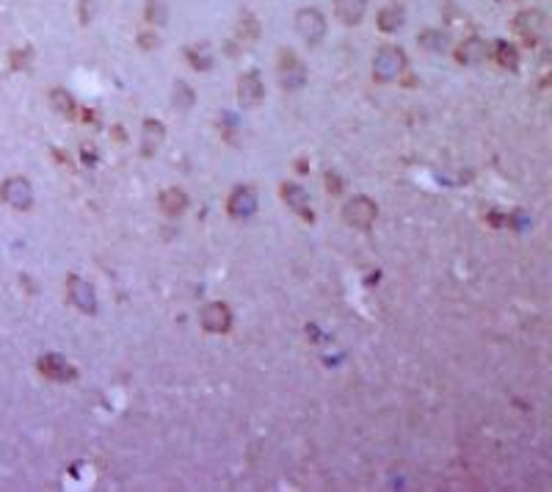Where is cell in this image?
Segmentation results:
<instances>
[{
	"instance_id": "obj_14",
	"label": "cell",
	"mask_w": 552,
	"mask_h": 492,
	"mask_svg": "<svg viewBox=\"0 0 552 492\" xmlns=\"http://www.w3.org/2000/svg\"><path fill=\"white\" fill-rule=\"evenodd\" d=\"M282 197H285L287 207H293L296 213H302L304 219H309V222H312V210H309V194L304 191L302 185H296V182H285V185H282Z\"/></svg>"
},
{
	"instance_id": "obj_17",
	"label": "cell",
	"mask_w": 552,
	"mask_h": 492,
	"mask_svg": "<svg viewBox=\"0 0 552 492\" xmlns=\"http://www.w3.org/2000/svg\"><path fill=\"white\" fill-rule=\"evenodd\" d=\"M50 105L55 114H61V116H67V119H75L77 116V105H75V100H72V94H67V89H53Z\"/></svg>"
},
{
	"instance_id": "obj_10",
	"label": "cell",
	"mask_w": 552,
	"mask_h": 492,
	"mask_svg": "<svg viewBox=\"0 0 552 492\" xmlns=\"http://www.w3.org/2000/svg\"><path fill=\"white\" fill-rule=\"evenodd\" d=\"M70 299H72V305H75L77 310L83 312H94L97 310V299H94V290L92 285L86 283V280H80V277H70Z\"/></svg>"
},
{
	"instance_id": "obj_4",
	"label": "cell",
	"mask_w": 552,
	"mask_h": 492,
	"mask_svg": "<svg viewBox=\"0 0 552 492\" xmlns=\"http://www.w3.org/2000/svg\"><path fill=\"white\" fill-rule=\"evenodd\" d=\"M376 205L368 199V197H353V199H348L346 202V207H343V219L351 224V227H356V230H368L373 222H376Z\"/></svg>"
},
{
	"instance_id": "obj_3",
	"label": "cell",
	"mask_w": 552,
	"mask_h": 492,
	"mask_svg": "<svg viewBox=\"0 0 552 492\" xmlns=\"http://www.w3.org/2000/svg\"><path fill=\"white\" fill-rule=\"evenodd\" d=\"M296 31L307 45H318L326 36V20L318 9H302L296 14Z\"/></svg>"
},
{
	"instance_id": "obj_7",
	"label": "cell",
	"mask_w": 552,
	"mask_h": 492,
	"mask_svg": "<svg viewBox=\"0 0 552 492\" xmlns=\"http://www.w3.org/2000/svg\"><path fill=\"white\" fill-rule=\"evenodd\" d=\"M0 191H3V199H6L11 207H17V210H28V207L33 205V188H31V182L23 180V177L6 180Z\"/></svg>"
},
{
	"instance_id": "obj_26",
	"label": "cell",
	"mask_w": 552,
	"mask_h": 492,
	"mask_svg": "<svg viewBox=\"0 0 552 492\" xmlns=\"http://www.w3.org/2000/svg\"><path fill=\"white\" fill-rule=\"evenodd\" d=\"M138 42H141V48H144V50L158 48V36H152V33H141V36H138Z\"/></svg>"
},
{
	"instance_id": "obj_24",
	"label": "cell",
	"mask_w": 552,
	"mask_h": 492,
	"mask_svg": "<svg viewBox=\"0 0 552 492\" xmlns=\"http://www.w3.org/2000/svg\"><path fill=\"white\" fill-rule=\"evenodd\" d=\"M166 17H169V11H166L163 0H150V3H147V23H152V26H163Z\"/></svg>"
},
{
	"instance_id": "obj_13",
	"label": "cell",
	"mask_w": 552,
	"mask_h": 492,
	"mask_svg": "<svg viewBox=\"0 0 552 492\" xmlns=\"http://www.w3.org/2000/svg\"><path fill=\"white\" fill-rule=\"evenodd\" d=\"M365 11H368L365 0H334V14L346 26H359L365 20Z\"/></svg>"
},
{
	"instance_id": "obj_27",
	"label": "cell",
	"mask_w": 552,
	"mask_h": 492,
	"mask_svg": "<svg viewBox=\"0 0 552 492\" xmlns=\"http://www.w3.org/2000/svg\"><path fill=\"white\" fill-rule=\"evenodd\" d=\"M326 188L329 191H334V194H340V191H343V182H340L337 175H326Z\"/></svg>"
},
{
	"instance_id": "obj_11",
	"label": "cell",
	"mask_w": 552,
	"mask_h": 492,
	"mask_svg": "<svg viewBox=\"0 0 552 492\" xmlns=\"http://www.w3.org/2000/svg\"><path fill=\"white\" fill-rule=\"evenodd\" d=\"M226 210H229L232 219H249V216H254V213H257V197H254V191H249V188H238V191L229 197Z\"/></svg>"
},
{
	"instance_id": "obj_19",
	"label": "cell",
	"mask_w": 552,
	"mask_h": 492,
	"mask_svg": "<svg viewBox=\"0 0 552 492\" xmlns=\"http://www.w3.org/2000/svg\"><path fill=\"white\" fill-rule=\"evenodd\" d=\"M417 45L428 53H442L445 50V45H448V36H445L442 31L428 28V31H423V33H417Z\"/></svg>"
},
{
	"instance_id": "obj_18",
	"label": "cell",
	"mask_w": 552,
	"mask_h": 492,
	"mask_svg": "<svg viewBox=\"0 0 552 492\" xmlns=\"http://www.w3.org/2000/svg\"><path fill=\"white\" fill-rule=\"evenodd\" d=\"M403 20H406V14H403L401 6H387V9L378 11V28L384 33H395L403 26Z\"/></svg>"
},
{
	"instance_id": "obj_2",
	"label": "cell",
	"mask_w": 552,
	"mask_h": 492,
	"mask_svg": "<svg viewBox=\"0 0 552 492\" xmlns=\"http://www.w3.org/2000/svg\"><path fill=\"white\" fill-rule=\"evenodd\" d=\"M279 83L287 92H296V89H302L304 83H307V70H304L302 58L296 53L290 50L279 53Z\"/></svg>"
},
{
	"instance_id": "obj_25",
	"label": "cell",
	"mask_w": 552,
	"mask_h": 492,
	"mask_svg": "<svg viewBox=\"0 0 552 492\" xmlns=\"http://www.w3.org/2000/svg\"><path fill=\"white\" fill-rule=\"evenodd\" d=\"M92 14H94V3L92 0H80V26H89Z\"/></svg>"
},
{
	"instance_id": "obj_6",
	"label": "cell",
	"mask_w": 552,
	"mask_h": 492,
	"mask_svg": "<svg viewBox=\"0 0 552 492\" xmlns=\"http://www.w3.org/2000/svg\"><path fill=\"white\" fill-rule=\"evenodd\" d=\"M202 327L210 335H224V332H229V327H232V310L226 305H221V302L207 305L202 310Z\"/></svg>"
},
{
	"instance_id": "obj_8",
	"label": "cell",
	"mask_w": 552,
	"mask_h": 492,
	"mask_svg": "<svg viewBox=\"0 0 552 492\" xmlns=\"http://www.w3.org/2000/svg\"><path fill=\"white\" fill-rule=\"evenodd\" d=\"M263 97H265V86H263L260 75H254V72L241 75V80H238V103L243 108H257L263 103Z\"/></svg>"
},
{
	"instance_id": "obj_16",
	"label": "cell",
	"mask_w": 552,
	"mask_h": 492,
	"mask_svg": "<svg viewBox=\"0 0 552 492\" xmlns=\"http://www.w3.org/2000/svg\"><path fill=\"white\" fill-rule=\"evenodd\" d=\"M158 205H160V210H163L166 216H180V213L188 207V197H185V191H180V188H166V191H160Z\"/></svg>"
},
{
	"instance_id": "obj_20",
	"label": "cell",
	"mask_w": 552,
	"mask_h": 492,
	"mask_svg": "<svg viewBox=\"0 0 552 492\" xmlns=\"http://www.w3.org/2000/svg\"><path fill=\"white\" fill-rule=\"evenodd\" d=\"M492 55H495V61L500 67H505V70H517L519 67V53H517L514 45H508V42H497Z\"/></svg>"
},
{
	"instance_id": "obj_21",
	"label": "cell",
	"mask_w": 552,
	"mask_h": 492,
	"mask_svg": "<svg viewBox=\"0 0 552 492\" xmlns=\"http://www.w3.org/2000/svg\"><path fill=\"white\" fill-rule=\"evenodd\" d=\"M194 89L185 83V80H177L175 83V94H172V103L177 105V111H188L194 105Z\"/></svg>"
},
{
	"instance_id": "obj_15",
	"label": "cell",
	"mask_w": 552,
	"mask_h": 492,
	"mask_svg": "<svg viewBox=\"0 0 552 492\" xmlns=\"http://www.w3.org/2000/svg\"><path fill=\"white\" fill-rule=\"evenodd\" d=\"M39 371L53 379V382H67V379H72V368L67 365V360H61L58 354H45L42 360H39Z\"/></svg>"
},
{
	"instance_id": "obj_23",
	"label": "cell",
	"mask_w": 552,
	"mask_h": 492,
	"mask_svg": "<svg viewBox=\"0 0 552 492\" xmlns=\"http://www.w3.org/2000/svg\"><path fill=\"white\" fill-rule=\"evenodd\" d=\"M185 55H188V61L194 64V70H202V72H204V70H210V67H213V55H210V50H207L204 45H194V48H188Z\"/></svg>"
},
{
	"instance_id": "obj_1",
	"label": "cell",
	"mask_w": 552,
	"mask_h": 492,
	"mask_svg": "<svg viewBox=\"0 0 552 492\" xmlns=\"http://www.w3.org/2000/svg\"><path fill=\"white\" fill-rule=\"evenodd\" d=\"M406 70V53L401 48H381L373 58V78L381 83L401 78V72Z\"/></svg>"
},
{
	"instance_id": "obj_22",
	"label": "cell",
	"mask_w": 552,
	"mask_h": 492,
	"mask_svg": "<svg viewBox=\"0 0 552 492\" xmlns=\"http://www.w3.org/2000/svg\"><path fill=\"white\" fill-rule=\"evenodd\" d=\"M238 36H241V42H243V45L257 42V36H260V23H257L251 14H243V17H241V23H238Z\"/></svg>"
},
{
	"instance_id": "obj_9",
	"label": "cell",
	"mask_w": 552,
	"mask_h": 492,
	"mask_svg": "<svg viewBox=\"0 0 552 492\" xmlns=\"http://www.w3.org/2000/svg\"><path fill=\"white\" fill-rule=\"evenodd\" d=\"M456 58H458L461 64H467V67H478V64H483V61L489 58V45H486L483 39H478V36H470V39H464V42L458 45Z\"/></svg>"
},
{
	"instance_id": "obj_5",
	"label": "cell",
	"mask_w": 552,
	"mask_h": 492,
	"mask_svg": "<svg viewBox=\"0 0 552 492\" xmlns=\"http://www.w3.org/2000/svg\"><path fill=\"white\" fill-rule=\"evenodd\" d=\"M544 28H547V23H544V14L539 9H525V11H519L514 17V31L525 39L527 45H536L541 39Z\"/></svg>"
},
{
	"instance_id": "obj_12",
	"label": "cell",
	"mask_w": 552,
	"mask_h": 492,
	"mask_svg": "<svg viewBox=\"0 0 552 492\" xmlns=\"http://www.w3.org/2000/svg\"><path fill=\"white\" fill-rule=\"evenodd\" d=\"M141 130H144V133H141V153L150 158L160 150V144H163V138H166V128H163V122H158V119H147Z\"/></svg>"
}]
</instances>
